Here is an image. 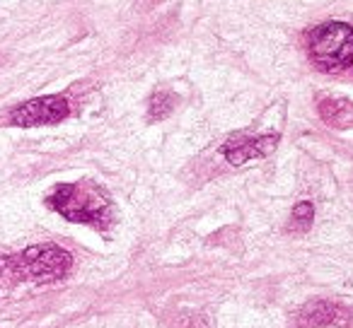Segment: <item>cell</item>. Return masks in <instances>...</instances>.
<instances>
[{"mask_svg":"<svg viewBox=\"0 0 353 328\" xmlns=\"http://www.w3.org/2000/svg\"><path fill=\"white\" fill-rule=\"evenodd\" d=\"M49 206L70 222L92 227H107L112 220V201L92 182L61 184L49 196Z\"/></svg>","mask_w":353,"mask_h":328,"instance_id":"6da1fadb","label":"cell"},{"mask_svg":"<svg viewBox=\"0 0 353 328\" xmlns=\"http://www.w3.org/2000/svg\"><path fill=\"white\" fill-rule=\"evenodd\" d=\"M312 63L324 73H341L353 65V30L346 22H322L307 36Z\"/></svg>","mask_w":353,"mask_h":328,"instance_id":"7a4b0ae2","label":"cell"},{"mask_svg":"<svg viewBox=\"0 0 353 328\" xmlns=\"http://www.w3.org/2000/svg\"><path fill=\"white\" fill-rule=\"evenodd\" d=\"M17 268L25 278H32L37 283H51V280L63 278L73 265V259L65 249L56 244H39L30 246L17 259Z\"/></svg>","mask_w":353,"mask_h":328,"instance_id":"3957f363","label":"cell"},{"mask_svg":"<svg viewBox=\"0 0 353 328\" xmlns=\"http://www.w3.org/2000/svg\"><path fill=\"white\" fill-rule=\"evenodd\" d=\"M70 107L68 99L61 94H49V97H37L30 102L20 104L17 109H12L10 123L20 128H34V126H51L59 123L68 116Z\"/></svg>","mask_w":353,"mask_h":328,"instance_id":"277c9868","label":"cell"},{"mask_svg":"<svg viewBox=\"0 0 353 328\" xmlns=\"http://www.w3.org/2000/svg\"><path fill=\"white\" fill-rule=\"evenodd\" d=\"M279 147V135H259V138H247V135H235L223 145V155L230 164L240 167L250 160H261L269 157L271 152Z\"/></svg>","mask_w":353,"mask_h":328,"instance_id":"5b68a950","label":"cell"},{"mask_svg":"<svg viewBox=\"0 0 353 328\" xmlns=\"http://www.w3.org/2000/svg\"><path fill=\"white\" fill-rule=\"evenodd\" d=\"M339 318H341V309L336 304L327 302V299H314L300 309L295 323H298V328H324L336 323Z\"/></svg>","mask_w":353,"mask_h":328,"instance_id":"8992f818","label":"cell"},{"mask_svg":"<svg viewBox=\"0 0 353 328\" xmlns=\"http://www.w3.org/2000/svg\"><path fill=\"white\" fill-rule=\"evenodd\" d=\"M317 109L327 126L339 128V131L353 128V104L348 99H322Z\"/></svg>","mask_w":353,"mask_h":328,"instance_id":"52a82bcc","label":"cell"},{"mask_svg":"<svg viewBox=\"0 0 353 328\" xmlns=\"http://www.w3.org/2000/svg\"><path fill=\"white\" fill-rule=\"evenodd\" d=\"M314 222V208L312 203H298L290 212V222L288 230L290 232H307Z\"/></svg>","mask_w":353,"mask_h":328,"instance_id":"ba28073f","label":"cell"},{"mask_svg":"<svg viewBox=\"0 0 353 328\" xmlns=\"http://www.w3.org/2000/svg\"><path fill=\"white\" fill-rule=\"evenodd\" d=\"M174 109V97L170 92H162L157 89L155 94L150 97V104H148V111H150V118L160 121V118H167Z\"/></svg>","mask_w":353,"mask_h":328,"instance_id":"9c48e42d","label":"cell"}]
</instances>
